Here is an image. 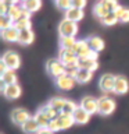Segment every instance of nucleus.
Instances as JSON below:
<instances>
[{
    "instance_id": "1",
    "label": "nucleus",
    "mask_w": 129,
    "mask_h": 134,
    "mask_svg": "<svg viewBox=\"0 0 129 134\" xmlns=\"http://www.w3.org/2000/svg\"><path fill=\"white\" fill-rule=\"evenodd\" d=\"M58 32L61 38H75L78 34V24L64 18L58 24Z\"/></svg>"
},
{
    "instance_id": "2",
    "label": "nucleus",
    "mask_w": 129,
    "mask_h": 134,
    "mask_svg": "<svg viewBox=\"0 0 129 134\" xmlns=\"http://www.w3.org/2000/svg\"><path fill=\"white\" fill-rule=\"evenodd\" d=\"M46 70L54 78H58L65 74V66L60 62V59H49L46 63Z\"/></svg>"
},
{
    "instance_id": "3",
    "label": "nucleus",
    "mask_w": 129,
    "mask_h": 134,
    "mask_svg": "<svg viewBox=\"0 0 129 134\" xmlns=\"http://www.w3.org/2000/svg\"><path fill=\"white\" fill-rule=\"evenodd\" d=\"M115 100L108 96H100L99 98V113L103 116H108L115 110Z\"/></svg>"
},
{
    "instance_id": "4",
    "label": "nucleus",
    "mask_w": 129,
    "mask_h": 134,
    "mask_svg": "<svg viewBox=\"0 0 129 134\" xmlns=\"http://www.w3.org/2000/svg\"><path fill=\"white\" fill-rule=\"evenodd\" d=\"M2 62L8 67V70H17L20 67L21 64V59L20 56L17 54L15 52H11V50H8V52H6L3 54V57H2Z\"/></svg>"
},
{
    "instance_id": "5",
    "label": "nucleus",
    "mask_w": 129,
    "mask_h": 134,
    "mask_svg": "<svg viewBox=\"0 0 129 134\" xmlns=\"http://www.w3.org/2000/svg\"><path fill=\"white\" fill-rule=\"evenodd\" d=\"M74 52L76 53L78 59H89L92 50L89 48V45H87L86 39H79L76 41V43L74 46Z\"/></svg>"
},
{
    "instance_id": "6",
    "label": "nucleus",
    "mask_w": 129,
    "mask_h": 134,
    "mask_svg": "<svg viewBox=\"0 0 129 134\" xmlns=\"http://www.w3.org/2000/svg\"><path fill=\"white\" fill-rule=\"evenodd\" d=\"M31 117L32 116L29 115V112L22 109V108H17L11 112V120H12V123L17 124V126H22L25 121H28Z\"/></svg>"
},
{
    "instance_id": "7",
    "label": "nucleus",
    "mask_w": 129,
    "mask_h": 134,
    "mask_svg": "<svg viewBox=\"0 0 129 134\" xmlns=\"http://www.w3.org/2000/svg\"><path fill=\"white\" fill-rule=\"evenodd\" d=\"M83 110H86L87 113L93 115V113H99V99L93 98V96H85L81 100V105H79Z\"/></svg>"
},
{
    "instance_id": "8",
    "label": "nucleus",
    "mask_w": 129,
    "mask_h": 134,
    "mask_svg": "<svg viewBox=\"0 0 129 134\" xmlns=\"http://www.w3.org/2000/svg\"><path fill=\"white\" fill-rule=\"evenodd\" d=\"M58 59L64 66L72 64V63H78L79 59L76 56V53L74 52V49H60V53H58Z\"/></svg>"
},
{
    "instance_id": "9",
    "label": "nucleus",
    "mask_w": 129,
    "mask_h": 134,
    "mask_svg": "<svg viewBox=\"0 0 129 134\" xmlns=\"http://www.w3.org/2000/svg\"><path fill=\"white\" fill-rule=\"evenodd\" d=\"M75 82H76V80L74 77H71V75H68V74H64V75H61V77L56 78V85L62 91L72 90L75 87Z\"/></svg>"
},
{
    "instance_id": "10",
    "label": "nucleus",
    "mask_w": 129,
    "mask_h": 134,
    "mask_svg": "<svg viewBox=\"0 0 129 134\" xmlns=\"http://www.w3.org/2000/svg\"><path fill=\"white\" fill-rule=\"evenodd\" d=\"M129 91V81L124 75H115V85H114V94L124 95Z\"/></svg>"
},
{
    "instance_id": "11",
    "label": "nucleus",
    "mask_w": 129,
    "mask_h": 134,
    "mask_svg": "<svg viewBox=\"0 0 129 134\" xmlns=\"http://www.w3.org/2000/svg\"><path fill=\"white\" fill-rule=\"evenodd\" d=\"M99 85H100V88H101L104 92H114L115 75H112V74H104V75H101Z\"/></svg>"
},
{
    "instance_id": "12",
    "label": "nucleus",
    "mask_w": 129,
    "mask_h": 134,
    "mask_svg": "<svg viewBox=\"0 0 129 134\" xmlns=\"http://www.w3.org/2000/svg\"><path fill=\"white\" fill-rule=\"evenodd\" d=\"M86 41H87V45H89L90 50H93V52H96V53L101 52V50L104 49V46H106V43H104V41H103L100 36H96V35H93V36H89Z\"/></svg>"
},
{
    "instance_id": "13",
    "label": "nucleus",
    "mask_w": 129,
    "mask_h": 134,
    "mask_svg": "<svg viewBox=\"0 0 129 134\" xmlns=\"http://www.w3.org/2000/svg\"><path fill=\"white\" fill-rule=\"evenodd\" d=\"M2 38L6 42H18L20 31L15 27H11V28H7V29H2Z\"/></svg>"
},
{
    "instance_id": "14",
    "label": "nucleus",
    "mask_w": 129,
    "mask_h": 134,
    "mask_svg": "<svg viewBox=\"0 0 129 134\" xmlns=\"http://www.w3.org/2000/svg\"><path fill=\"white\" fill-rule=\"evenodd\" d=\"M90 113H87L86 110H83V109L79 106L76 110H75V113L72 115L74 120H75V124H86L87 121L90 120Z\"/></svg>"
},
{
    "instance_id": "15",
    "label": "nucleus",
    "mask_w": 129,
    "mask_h": 134,
    "mask_svg": "<svg viewBox=\"0 0 129 134\" xmlns=\"http://www.w3.org/2000/svg\"><path fill=\"white\" fill-rule=\"evenodd\" d=\"M83 15H85L83 10L76 8V7H71L69 10L65 11V18L69 20V21H72V23H78V21H81L83 18Z\"/></svg>"
},
{
    "instance_id": "16",
    "label": "nucleus",
    "mask_w": 129,
    "mask_h": 134,
    "mask_svg": "<svg viewBox=\"0 0 129 134\" xmlns=\"http://www.w3.org/2000/svg\"><path fill=\"white\" fill-rule=\"evenodd\" d=\"M78 67L87 71H96L99 69V62L97 60H92V59H79L78 62Z\"/></svg>"
},
{
    "instance_id": "17",
    "label": "nucleus",
    "mask_w": 129,
    "mask_h": 134,
    "mask_svg": "<svg viewBox=\"0 0 129 134\" xmlns=\"http://www.w3.org/2000/svg\"><path fill=\"white\" fill-rule=\"evenodd\" d=\"M57 123H58L60 130H67V129H69L71 126L75 124V120L71 115H64V113H61V115L57 117Z\"/></svg>"
},
{
    "instance_id": "18",
    "label": "nucleus",
    "mask_w": 129,
    "mask_h": 134,
    "mask_svg": "<svg viewBox=\"0 0 129 134\" xmlns=\"http://www.w3.org/2000/svg\"><path fill=\"white\" fill-rule=\"evenodd\" d=\"M21 87L18 85V82L17 84H12V85H7L6 91H4V96H6L7 99H17L21 96Z\"/></svg>"
},
{
    "instance_id": "19",
    "label": "nucleus",
    "mask_w": 129,
    "mask_h": 134,
    "mask_svg": "<svg viewBox=\"0 0 129 134\" xmlns=\"http://www.w3.org/2000/svg\"><path fill=\"white\" fill-rule=\"evenodd\" d=\"M21 129H22L24 133H28V134H33V133H37L40 130V126L37 124V121L35 120V117H31L28 121H25V123L21 126Z\"/></svg>"
},
{
    "instance_id": "20",
    "label": "nucleus",
    "mask_w": 129,
    "mask_h": 134,
    "mask_svg": "<svg viewBox=\"0 0 129 134\" xmlns=\"http://www.w3.org/2000/svg\"><path fill=\"white\" fill-rule=\"evenodd\" d=\"M33 39H35V34H33L32 29H24V31H20V39L18 42L22 45H31Z\"/></svg>"
},
{
    "instance_id": "21",
    "label": "nucleus",
    "mask_w": 129,
    "mask_h": 134,
    "mask_svg": "<svg viewBox=\"0 0 129 134\" xmlns=\"http://www.w3.org/2000/svg\"><path fill=\"white\" fill-rule=\"evenodd\" d=\"M92 77H93V73H92V71L79 69L78 74L75 75V80H76V82H79V84H86L92 80Z\"/></svg>"
},
{
    "instance_id": "22",
    "label": "nucleus",
    "mask_w": 129,
    "mask_h": 134,
    "mask_svg": "<svg viewBox=\"0 0 129 134\" xmlns=\"http://www.w3.org/2000/svg\"><path fill=\"white\" fill-rule=\"evenodd\" d=\"M21 6H22V8H25V10H28L29 13H35L37 10H40L42 0H27V2H24Z\"/></svg>"
},
{
    "instance_id": "23",
    "label": "nucleus",
    "mask_w": 129,
    "mask_h": 134,
    "mask_svg": "<svg viewBox=\"0 0 129 134\" xmlns=\"http://www.w3.org/2000/svg\"><path fill=\"white\" fill-rule=\"evenodd\" d=\"M114 13L118 17V23H129V8L128 7L118 6Z\"/></svg>"
},
{
    "instance_id": "24",
    "label": "nucleus",
    "mask_w": 129,
    "mask_h": 134,
    "mask_svg": "<svg viewBox=\"0 0 129 134\" xmlns=\"http://www.w3.org/2000/svg\"><path fill=\"white\" fill-rule=\"evenodd\" d=\"M65 98H62V96H54L49 100V105L51 106L54 110H57L58 113L62 112V108H64V103H65Z\"/></svg>"
},
{
    "instance_id": "25",
    "label": "nucleus",
    "mask_w": 129,
    "mask_h": 134,
    "mask_svg": "<svg viewBox=\"0 0 129 134\" xmlns=\"http://www.w3.org/2000/svg\"><path fill=\"white\" fill-rule=\"evenodd\" d=\"M7 15L10 17L14 23H17V21L21 20V17H22V6H20V4H14V6H11Z\"/></svg>"
},
{
    "instance_id": "26",
    "label": "nucleus",
    "mask_w": 129,
    "mask_h": 134,
    "mask_svg": "<svg viewBox=\"0 0 129 134\" xmlns=\"http://www.w3.org/2000/svg\"><path fill=\"white\" fill-rule=\"evenodd\" d=\"M2 82H4L6 85H12L17 84V74L14 70H7L4 74H2Z\"/></svg>"
},
{
    "instance_id": "27",
    "label": "nucleus",
    "mask_w": 129,
    "mask_h": 134,
    "mask_svg": "<svg viewBox=\"0 0 129 134\" xmlns=\"http://www.w3.org/2000/svg\"><path fill=\"white\" fill-rule=\"evenodd\" d=\"M39 110H40L42 113H43V115H44L46 117H49L50 120H53V119H57V117L61 115V113H58L57 110H54V109H53L51 106H50L49 103H47V105H44V106H42V108L39 109Z\"/></svg>"
},
{
    "instance_id": "28",
    "label": "nucleus",
    "mask_w": 129,
    "mask_h": 134,
    "mask_svg": "<svg viewBox=\"0 0 129 134\" xmlns=\"http://www.w3.org/2000/svg\"><path fill=\"white\" fill-rule=\"evenodd\" d=\"M78 108H79V106L74 102V100L67 99V100H65V103H64V108H62V112H61V113H64V115H71V116H72Z\"/></svg>"
},
{
    "instance_id": "29",
    "label": "nucleus",
    "mask_w": 129,
    "mask_h": 134,
    "mask_svg": "<svg viewBox=\"0 0 129 134\" xmlns=\"http://www.w3.org/2000/svg\"><path fill=\"white\" fill-rule=\"evenodd\" d=\"M33 117H35V120L37 121V124L40 126V129H47V127H49L50 119H49V117H46L40 110H37V112H36V115L33 116Z\"/></svg>"
},
{
    "instance_id": "30",
    "label": "nucleus",
    "mask_w": 129,
    "mask_h": 134,
    "mask_svg": "<svg viewBox=\"0 0 129 134\" xmlns=\"http://www.w3.org/2000/svg\"><path fill=\"white\" fill-rule=\"evenodd\" d=\"M14 27L18 31H24V29H32V21L31 18H21L17 23H14Z\"/></svg>"
},
{
    "instance_id": "31",
    "label": "nucleus",
    "mask_w": 129,
    "mask_h": 134,
    "mask_svg": "<svg viewBox=\"0 0 129 134\" xmlns=\"http://www.w3.org/2000/svg\"><path fill=\"white\" fill-rule=\"evenodd\" d=\"M93 13H94V15L97 17V18H100V20H101V18H104L106 15H108V14H110L111 11H108L107 8H106V7H104L101 3L99 2V3L94 6V8H93Z\"/></svg>"
},
{
    "instance_id": "32",
    "label": "nucleus",
    "mask_w": 129,
    "mask_h": 134,
    "mask_svg": "<svg viewBox=\"0 0 129 134\" xmlns=\"http://www.w3.org/2000/svg\"><path fill=\"white\" fill-rule=\"evenodd\" d=\"M100 21H101V24H103V25L111 27V25H115L117 23H118V17L115 15V13H114V11H112V13H110L108 15L104 17V18H101Z\"/></svg>"
},
{
    "instance_id": "33",
    "label": "nucleus",
    "mask_w": 129,
    "mask_h": 134,
    "mask_svg": "<svg viewBox=\"0 0 129 134\" xmlns=\"http://www.w3.org/2000/svg\"><path fill=\"white\" fill-rule=\"evenodd\" d=\"M75 43H76V39H75V38H61L60 39L61 49H74Z\"/></svg>"
},
{
    "instance_id": "34",
    "label": "nucleus",
    "mask_w": 129,
    "mask_h": 134,
    "mask_svg": "<svg viewBox=\"0 0 129 134\" xmlns=\"http://www.w3.org/2000/svg\"><path fill=\"white\" fill-rule=\"evenodd\" d=\"M14 27V21H12L8 15H0V28L2 29H7Z\"/></svg>"
},
{
    "instance_id": "35",
    "label": "nucleus",
    "mask_w": 129,
    "mask_h": 134,
    "mask_svg": "<svg viewBox=\"0 0 129 134\" xmlns=\"http://www.w3.org/2000/svg\"><path fill=\"white\" fill-rule=\"evenodd\" d=\"M100 3H101L103 6L106 7L108 11H111V13H112V11H115V10H117V7L119 6L117 0H100Z\"/></svg>"
},
{
    "instance_id": "36",
    "label": "nucleus",
    "mask_w": 129,
    "mask_h": 134,
    "mask_svg": "<svg viewBox=\"0 0 129 134\" xmlns=\"http://www.w3.org/2000/svg\"><path fill=\"white\" fill-rule=\"evenodd\" d=\"M56 6L60 8V10H69L72 7V0H56Z\"/></svg>"
},
{
    "instance_id": "37",
    "label": "nucleus",
    "mask_w": 129,
    "mask_h": 134,
    "mask_svg": "<svg viewBox=\"0 0 129 134\" xmlns=\"http://www.w3.org/2000/svg\"><path fill=\"white\" fill-rule=\"evenodd\" d=\"M10 4H7V3H4L0 0V15H7L8 14V11H10Z\"/></svg>"
},
{
    "instance_id": "38",
    "label": "nucleus",
    "mask_w": 129,
    "mask_h": 134,
    "mask_svg": "<svg viewBox=\"0 0 129 134\" xmlns=\"http://www.w3.org/2000/svg\"><path fill=\"white\" fill-rule=\"evenodd\" d=\"M87 3V0H72V7H76V8H81L83 10Z\"/></svg>"
},
{
    "instance_id": "39",
    "label": "nucleus",
    "mask_w": 129,
    "mask_h": 134,
    "mask_svg": "<svg viewBox=\"0 0 129 134\" xmlns=\"http://www.w3.org/2000/svg\"><path fill=\"white\" fill-rule=\"evenodd\" d=\"M50 131H53V133H56L60 130V127H58V123H57V119H53V120H50V123H49V127H47Z\"/></svg>"
},
{
    "instance_id": "40",
    "label": "nucleus",
    "mask_w": 129,
    "mask_h": 134,
    "mask_svg": "<svg viewBox=\"0 0 129 134\" xmlns=\"http://www.w3.org/2000/svg\"><path fill=\"white\" fill-rule=\"evenodd\" d=\"M7 70H8V67H7L6 64H4L3 62H0V74H4Z\"/></svg>"
},
{
    "instance_id": "41",
    "label": "nucleus",
    "mask_w": 129,
    "mask_h": 134,
    "mask_svg": "<svg viewBox=\"0 0 129 134\" xmlns=\"http://www.w3.org/2000/svg\"><path fill=\"white\" fill-rule=\"evenodd\" d=\"M31 14H32V13H29L28 10L22 8V17H21V18H31Z\"/></svg>"
},
{
    "instance_id": "42",
    "label": "nucleus",
    "mask_w": 129,
    "mask_h": 134,
    "mask_svg": "<svg viewBox=\"0 0 129 134\" xmlns=\"http://www.w3.org/2000/svg\"><path fill=\"white\" fill-rule=\"evenodd\" d=\"M36 134H54V133H53V131H50L49 129H40Z\"/></svg>"
},
{
    "instance_id": "43",
    "label": "nucleus",
    "mask_w": 129,
    "mask_h": 134,
    "mask_svg": "<svg viewBox=\"0 0 129 134\" xmlns=\"http://www.w3.org/2000/svg\"><path fill=\"white\" fill-rule=\"evenodd\" d=\"M2 2L10 4V6H14V4H18L20 3V0H2Z\"/></svg>"
},
{
    "instance_id": "44",
    "label": "nucleus",
    "mask_w": 129,
    "mask_h": 134,
    "mask_svg": "<svg viewBox=\"0 0 129 134\" xmlns=\"http://www.w3.org/2000/svg\"><path fill=\"white\" fill-rule=\"evenodd\" d=\"M24 2H27V0H20V3H24Z\"/></svg>"
}]
</instances>
